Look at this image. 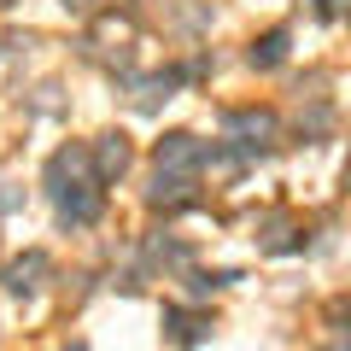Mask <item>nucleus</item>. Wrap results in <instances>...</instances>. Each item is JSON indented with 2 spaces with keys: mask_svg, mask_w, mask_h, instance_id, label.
I'll list each match as a JSON object with an SVG mask.
<instances>
[{
  "mask_svg": "<svg viewBox=\"0 0 351 351\" xmlns=\"http://www.w3.org/2000/svg\"><path fill=\"white\" fill-rule=\"evenodd\" d=\"M164 334H170V346L193 351L211 339V316L205 311H182V304H164Z\"/></svg>",
  "mask_w": 351,
  "mask_h": 351,
  "instance_id": "39448f33",
  "label": "nucleus"
},
{
  "mask_svg": "<svg viewBox=\"0 0 351 351\" xmlns=\"http://www.w3.org/2000/svg\"><path fill=\"white\" fill-rule=\"evenodd\" d=\"M223 135H228V147H234L240 158L269 152V141H276V112H223Z\"/></svg>",
  "mask_w": 351,
  "mask_h": 351,
  "instance_id": "f03ea898",
  "label": "nucleus"
},
{
  "mask_svg": "<svg viewBox=\"0 0 351 351\" xmlns=\"http://www.w3.org/2000/svg\"><path fill=\"white\" fill-rule=\"evenodd\" d=\"M0 6H18V0H0Z\"/></svg>",
  "mask_w": 351,
  "mask_h": 351,
  "instance_id": "ddd939ff",
  "label": "nucleus"
},
{
  "mask_svg": "<svg viewBox=\"0 0 351 351\" xmlns=\"http://www.w3.org/2000/svg\"><path fill=\"white\" fill-rule=\"evenodd\" d=\"M64 6H71V12H88V6H94V0H64Z\"/></svg>",
  "mask_w": 351,
  "mask_h": 351,
  "instance_id": "9b49d317",
  "label": "nucleus"
},
{
  "mask_svg": "<svg viewBox=\"0 0 351 351\" xmlns=\"http://www.w3.org/2000/svg\"><path fill=\"white\" fill-rule=\"evenodd\" d=\"M47 269H53L47 252H24V258L6 263V276H0V281H6V293H12V299H29V293L41 287V276H47Z\"/></svg>",
  "mask_w": 351,
  "mask_h": 351,
  "instance_id": "0eeeda50",
  "label": "nucleus"
},
{
  "mask_svg": "<svg viewBox=\"0 0 351 351\" xmlns=\"http://www.w3.org/2000/svg\"><path fill=\"white\" fill-rule=\"evenodd\" d=\"M205 164V141L188 135V129H170L158 141V170H199Z\"/></svg>",
  "mask_w": 351,
  "mask_h": 351,
  "instance_id": "423d86ee",
  "label": "nucleus"
},
{
  "mask_svg": "<svg viewBox=\"0 0 351 351\" xmlns=\"http://www.w3.org/2000/svg\"><path fill=\"white\" fill-rule=\"evenodd\" d=\"M199 182H193V170H158L147 188V205L152 211H188V205H199Z\"/></svg>",
  "mask_w": 351,
  "mask_h": 351,
  "instance_id": "20e7f679",
  "label": "nucleus"
},
{
  "mask_svg": "<svg viewBox=\"0 0 351 351\" xmlns=\"http://www.w3.org/2000/svg\"><path fill=\"white\" fill-rule=\"evenodd\" d=\"M287 29H263V36L258 41H252V53H246V59H252V71H276V64L281 59H287Z\"/></svg>",
  "mask_w": 351,
  "mask_h": 351,
  "instance_id": "1a4fd4ad",
  "label": "nucleus"
},
{
  "mask_svg": "<svg viewBox=\"0 0 351 351\" xmlns=\"http://www.w3.org/2000/svg\"><path fill=\"white\" fill-rule=\"evenodd\" d=\"M47 193H53V205H59V223L64 228L100 223L106 188L94 182V170H88V147H59L47 158Z\"/></svg>",
  "mask_w": 351,
  "mask_h": 351,
  "instance_id": "f257e3e1",
  "label": "nucleus"
},
{
  "mask_svg": "<svg viewBox=\"0 0 351 351\" xmlns=\"http://www.w3.org/2000/svg\"><path fill=\"white\" fill-rule=\"evenodd\" d=\"M316 6V18H339V6H346V0H311Z\"/></svg>",
  "mask_w": 351,
  "mask_h": 351,
  "instance_id": "9d476101",
  "label": "nucleus"
},
{
  "mask_svg": "<svg viewBox=\"0 0 351 351\" xmlns=\"http://www.w3.org/2000/svg\"><path fill=\"white\" fill-rule=\"evenodd\" d=\"M129 158H135V147H129L123 129H106V135L88 147V170H94V182H100V188H112L117 176L129 170Z\"/></svg>",
  "mask_w": 351,
  "mask_h": 351,
  "instance_id": "7ed1b4c3",
  "label": "nucleus"
},
{
  "mask_svg": "<svg viewBox=\"0 0 351 351\" xmlns=\"http://www.w3.org/2000/svg\"><path fill=\"white\" fill-rule=\"evenodd\" d=\"M176 88H182V71H158V76H141V82H135V106H141V112H158L164 100H176Z\"/></svg>",
  "mask_w": 351,
  "mask_h": 351,
  "instance_id": "6e6552de",
  "label": "nucleus"
},
{
  "mask_svg": "<svg viewBox=\"0 0 351 351\" xmlns=\"http://www.w3.org/2000/svg\"><path fill=\"white\" fill-rule=\"evenodd\" d=\"M64 351H88V346H82V339H71V346H64Z\"/></svg>",
  "mask_w": 351,
  "mask_h": 351,
  "instance_id": "f8f14e48",
  "label": "nucleus"
}]
</instances>
